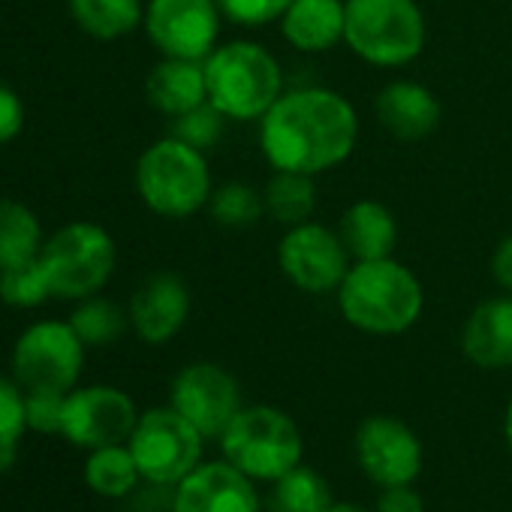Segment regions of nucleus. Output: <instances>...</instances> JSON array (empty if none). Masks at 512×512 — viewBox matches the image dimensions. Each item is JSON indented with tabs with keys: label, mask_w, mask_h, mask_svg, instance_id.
I'll return each instance as SVG.
<instances>
[{
	"label": "nucleus",
	"mask_w": 512,
	"mask_h": 512,
	"mask_svg": "<svg viewBox=\"0 0 512 512\" xmlns=\"http://www.w3.org/2000/svg\"><path fill=\"white\" fill-rule=\"evenodd\" d=\"M293 0H217L220 16L241 28H263L269 22H281Z\"/></svg>",
	"instance_id": "obj_32"
},
{
	"label": "nucleus",
	"mask_w": 512,
	"mask_h": 512,
	"mask_svg": "<svg viewBox=\"0 0 512 512\" xmlns=\"http://www.w3.org/2000/svg\"><path fill=\"white\" fill-rule=\"evenodd\" d=\"M70 326L76 329L85 347H109L127 332L130 314L109 299L91 296L76 302V311L70 314Z\"/></svg>",
	"instance_id": "obj_26"
},
{
	"label": "nucleus",
	"mask_w": 512,
	"mask_h": 512,
	"mask_svg": "<svg viewBox=\"0 0 512 512\" xmlns=\"http://www.w3.org/2000/svg\"><path fill=\"white\" fill-rule=\"evenodd\" d=\"M169 404L205 440H211V437L220 440L226 425L244 407L238 380L214 362H193V365L181 368L169 386Z\"/></svg>",
	"instance_id": "obj_12"
},
{
	"label": "nucleus",
	"mask_w": 512,
	"mask_h": 512,
	"mask_svg": "<svg viewBox=\"0 0 512 512\" xmlns=\"http://www.w3.org/2000/svg\"><path fill=\"white\" fill-rule=\"evenodd\" d=\"M202 67L208 103L229 121H260L284 94V70L278 58L253 40L217 46Z\"/></svg>",
	"instance_id": "obj_3"
},
{
	"label": "nucleus",
	"mask_w": 512,
	"mask_h": 512,
	"mask_svg": "<svg viewBox=\"0 0 512 512\" xmlns=\"http://www.w3.org/2000/svg\"><path fill=\"white\" fill-rule=\"evenodd\" d=\"M491 278L503 293L512 296V235L500 238L491 253Z\"/></svg>",
	"instance_id": "obj_36"
},
{
	"label": "nucleus",
	"mask_w": 512,
	"mask_h": 512,
	"mask_svg": "<svg viewBox=\"0 0 512 512\" xmlns=\"http://www.w3.org/2000/svg\"><path fill=\"white\" fill-rule=\"evenodd\" d=\"M139 479H142V473H139L136 458L127 443L91 449V455L85 461V482L100 497H127L136 491Z\"/></svg>",
	"instance_id": "obj_25"
},
{
	"label": "nucleus",
	"mask_w": 512,
	"mask_h": 512,
	"mask_svg": "<svg viewBox=\"0 0 512 512\" xmlns=\"http://www.w3.org/2000/svg\"><path fill=\"white\" fill-rule=\"evenodd\" d=\"M347 49L380 70H401L425 49V16L416 0H344Z\"/></svg>",
	"instance_id": "obj_5"
},
{
	"label": "nucleus",
	"mask_w": 512,
	"mask_h": 512,
	"mask_svg": "<svg viewBox=\"0 0 512 512\" xmlns=\"http://www.w3.org/2000/svg\"><path fill=\"white\" fill-rule=\"evenodd\" d=\"M25 130V103L16 88L0 82V145H10Z\"/></svg>",
	"instance_id": "obj_34"
},
{
	"label": "nucleus",
	"mask_w": 512,
	"mask_h": 512,
	"mask_svg": "<svg viewBox=\"0 0 512 512\" xmlns=\"http://www.w3.org/2000/svg\"><path fill=\"white\" fill-rule=\"evenodd\" d=\"M193 308L190 287L175 272H154L148 275L130 299V329L139 341L160 347L169 344L187 323Z\"/></svg>",
	"instance_id": "obj_15"
},
{
	"label": "nucleus",
	"mask_w": 512,
	"mask_h": 512,
	"mask_svg": "<svg viewBox=\"0 0 512 512\" xmlns=\"http://www.w3.org/2000/svg\"><path fill=\"white\" fill-rule=\"evenodd\" d=\"M217 0H148L145 34L163 58L205 61L220 43Z\"/></svg>",
	"instance_id": "obj_11"
},
{
	"label": "nucleus",
	"mask_w": 512,
	"mask_h": 512,
	"mask_svg": "<svg viewBox=\"0 0 512 512\" xmlns=\"http://www.w3.org/2000/svg\"><path fill=\"white\" fill-rule=\"evenodd\" d=\"M76 28L100 43L130 37L145 22V0H67Z\"/></svg>",
	"instance_id": "obj_22"
},
{
	"label": "nucleus",
	"mask_w": 512,
	"mask_h": 512,
	"mask_svg": "<svg viewBox=\"0 0 512 512\" xmlns=\"http://www.w3.org/2000/svg\"><path fill=\"white\" fill-rule=\"evenodd\" d=\"M377 121L401 142H419L440 124V100L431 88L413 79H395L380 88L374 103Z\"/></svg>",
	"instance_id": "obj_17"
},
{
	"label": "nucleus",
	"mask_w": 512,
	"mask_h": 512,
	"mask_svg": "<svg viewBox=\"0 0 512 512\" xmlns=\"http://www.w3.org/2000/svg\"><path fill=\"white\" fill-rule=\"evenodd\" d=\"M332 503V488L314 467H293L281 479H275L272 512H320Z\"/></svg>",
	"instance_id": "obj_27"
},
{
	"label": "nucleus",
	"mask_w": 512,
	"mask_h": 512,
	"mask_svg": "<svg viewBox=\"0 0 512 512\" xmlns=\"http://www.w3.org/2000/svg\"><path fill=\"white\" fill-rule=\"evenodd\" d=\"M320 512H368L365 506H359V503H329L326 509H320Z\"/></svg>",
	"instance_id": "obj_37"
},
{
	"label": "nucleus",
	"mask_w": 512,
	"mask_h": 512,
	"mask_svg": "<svg viewBox=\"0 0 512 512\" xmlns=\"http://www.w3.org/2000/svg\"><path fill=\"white\" fill-rule=\"evenodd\" d=\"M353 449L362 473L380 488L413 485V479L422 473V443L416 431L395 416L377 413L362 419Z\"/></svg>",
	"instance_id": "obj_13"
},
{
	"label": "nucleus",
	"mask_w": 512,
	"mask_h": 512,
	"mask_svg": "<svg viewBox=\"0 0 512 512\" xmlns=\"http://www.w3.org/2000/svg\"><path fill=\"white\" fill-rule=\"evenodd\" d=\"M145 94L148 103L166 118H181L193 112L196 106L208 103L202 61L160 58V64H154L145 79Z\"/></svg>",
	"instance_id": "obj_21"
},
{
	"label": "nucleus",
	"mask_w": 512,
	"mask_h": 512,
	"mask_svg": "<svg viewBox=\"0 0 512 512\" xmlns=\"http://www.w3.org/2000/svg\"><path fill=\"white\" fill-rule=\"evenodd\" d=\"M40 260L46 266L52 296L64 302H82L100 296V290L112 281L118 247L109 229L100 223L73 220L46 238Z\"/></svg>",
	"instance_id": "obj_7"
},
{
	"label": "nucleus",
	"mask_w": 512,
	"mask_h": 512,
	"mask_svg": "<svg viewBox=\"0 0 512 512\" xmlns=\"http://www.w3.org/2000/svg\"><path fill=\"white\" fill-rule=\"evenodd\" d=\"M133 181L139 199L169 220H184L208 208L214 190L205 151L175 139L172 133L139 154Z\"/></svg>",
	"instance_id": "obj_4"
},
{
	"label": "nucleus",
	"mask_w": 512,
	"mask_h": 512,
	"mask_svg": "<svg viewBox=\"0 0 512 512\" xmlns=\"http://www.w3.org/2000/svg\"><path fill=\"white\" fill-rule=\"evenodd\" d=\"M503 437H506V446L512 452V398L506 404V416H503Z\"/></svg>",
	"instance_id": "obj_38"
},
{
	"label": "nucleus",
	"mask_w": 512,
	"mask_h": 512,
	"mask_svg": "<svg viewBox=\"0 0 512 512\" xmlns=\"http://www.w3.org/2000/svg\"><path fill=\"white\" fill-rule=\"evenodd\" d=\"M338 235L353 256V263L359 260H383V256L395 253L398 244V220L389 211V205L377 199H356L344 208Z\"/></svg>",
	"instance_id": "obj_20"
},
{
	"label": "nucleus",
	"mask_w": 512,
	"mask_h": 512,
	"mask_svg": "<svg viewBox=\"0 0 512 512\" xmlns=\"http://www.w3.org/2000/svg\"><path fill=\"white\" fill-rule=\"evenodd\" d=\"M139 422L136 404L115 386H82L67 392L61 434L85 449L127 443Z\"/></svg>",
	"instance_id": "obj_14"
},
{
	"label": "nucleus",
	"mask_w": 512,
	"mask_h": 512,
	"mask_svg": "<svg viewBox=\"0 0 512 512\" xmlns=\"http://www.w3.org/2000/svg\"><path fill=\"white\" fill-rule=\"evenodd\" d=\"M202 440L205 437L169 404L139 413L127 446L145 482L175 488L187 473L199 467Z\"/></svg>",
	"instance_id": "obj_9"
},
{
	"label": "nucleus",
	"mask_w": 512,
	"mask_h": 512,
	"mask_svg": "<svg viewBox=\"0 0 512 512\" xmlns=\"http://www.w3.org/2000/svg\"><path fill=\"white\" fill-rule=\"evenodd\" d=\"M28 431V404L19 380L0 374V473L19 461V443Z\"/></svg>",
	"instance_id": "obj_29"
},
{
	"label": "nucleus",
	"mask_w": 512,
	"mask_h": 512,
	"mask_svg": "<svg viewBox=\"0 0 512 512\" xmlns=\"http://www.w3.org/2000/svg\"><path fill=\"white\" fill-rule=\"evenodd\" d=\"M278 266L284 278L302 293H338L347 278L353 256L347 253L338 229H329L317 220L287 226L278 244Z\"/></svg>",
	"instance_id": "obj_10"
},
{
	"label": "nucleus",
	"mask_w": 512,
	"mask_h": 512,
	"mask_svg": "<svg viewBox=\"0 0 512 512\" xmlns=\"http://www.w3.org/2000/svg\"><path fill=\"white\" fill-rule=\"evenodd\" d=\"M64 401H67V395H61V392H25V404H28V431L61 434Z\"/></svg>",
	"instance_id": "obj_33"
},
{
	"label": "nucleus",
	"mask_w": 512,
	"mask_h": 512,
	"mask_svg": "<svg viewBox=\"0 0 512 512\" xmlns=\"http://www.w3.org/2000/svg\"><path fill=\"white\" fill-rule=\"evenodd\" d=\"M377 512H425V503L413 485H392L377 497Z\"/></svg>",
	"instance_id": "obj_35"
},
{
	"label": "nucleus",
	"mask_w": 512,
	"mask_h": 512,
	"mask_svg": "<svg viewBox=\"0 0 512 512\" xmlns=\"http://www.w3.org/2000/svg\"><path fill=\"white\" fill-rule=\"evenodd\" d=\"M359 139L353 103L320 85L293 88L260 118V148L272 169L320 175L344 163Z\"/></svg>",
	"instance_id": "obj_1"
},
{
	"label": "nucleus",
	"mask_w": 512,
	"mask_h": 512,
	"mask_svg": "<svg viewBox=\"0 0 512 512\" xmlns=\"http://www.w3.org/2000/svg\"><path fill=\"white\" fill-rule=\"evenodd\" d=\"M341 317L365 335H404L425 308V293L413 269L395 256L359 260L338 287Z\"/></svg>",
	"instance_id": "obj_2"
},
{
	"label": "nucleus",
	"mask_w": 512,
	"mask_h": 512,
	"mask_svg": "<svg viewBox=\"0 0 512 512\" xmlns=\"http://www.w3.org/2000/svg\"><path fill=\"white\" fill-rule=\"evenodd\" d=\"M220 449L223 458L253 482H275L302 464L305 440L290 413L269 404H253L241 407L226 425Z\"/></svg>",
	"instance_id": "obj_6"
},
{
	"label": "nucleus",
	"mask_w": 512,
	"mask_h": 512,
	"mask_svg": "<svg viewBox=\"0 0 512 512\" xmlns=\"http://www.w3.org/2000/svg\"><path fill=\"white\" fill-rule=\"evenodd\" d=\"M317 175L275 169L269 184L263 187L266 214H272L281 226H296L314 220L317 211Z\"/></svg>",
	"instance_id": "obj_24"
},
{
	"label": "nucleus",
	"mask_w": 512,
	"mask_h": 512,
	"mask_svg": "<svg viewBox=\"0 0 512 512\" xmlns=\"http://www.w3.org/2000/svg\"><path fill=\"white\" fill-rule=\"evenodd\" d=\"M49 299L55 296H52V284H49V275L40 256L13 269H0V302L4 305L31 311V308L46 305Z\"/></svg>",
	"instance_id": "obj_30"
},
{
	"label": "nucleus",
	"mask_w": 512,
	"mask_h": 512,
	"mask_svg": "<svg viewBox=\"0 0 512 512\" xmlns=\"http://www.w3.org/2000/svg\"><path fill=\"white\" fill-rule=\"evenodd\" d=\"M464 356L482 371L512 368V296L479 302L461 329Z\"/></svg>",
	"instance_id": "obj_18"
},
{
	"label": "nucleus",
	"mask_w": 512,
	"mask_h": 512,
	"mask_svg": "<svg viewBox=\"0 0 512 512\" xmlns=\"http://www.w3.org/2000/svg\"><path fill=\"white\" fill-rule=\"evenodd\" d=\"M344 0H293L281 16L284 40L305 55H320L344 43Z\"/></svg>",
	"instance_id": "obj_19"
},
{
	"label": "nucleus",
	"mask_w": 512,
	"mask_h": 512,
	"mask_svg": "<svg viewBox=\"0 0 512 512\" xmlns=\"http://www.w3.org/2000/svg\"><path fill=\"white\" fill-rule=\"evenodd\" d=\"M46 235L40 217L16 199H0V269L31 263L43 253Z\"/></svg>",
	"instance_id": "obj_23"
},
{
	"label": "nucleus",
	"mask_w": 512,
	"mask_h": 512,
	"mask_svg": "<svg viewBox=\"0 0 512 512\" xmlns=\"http://www.w3.org/2000/svg\"><path fill=\"white\" fill-rule=\"evenodd\" d=\"M208 211L214 223L223 229H250L266 214V199H263V190H256L250 184L226 181L211 190Z\"/></svg>",
	"instance_id": "obj_28"
},
{
	"label": "nucleus",
	"mask_w": 512,
	"mask_h": 512,
	"mask_svg": "<svg viewBox=\"0 0 512 512\" xmlns=\"http://www.w3.org/2000/svg\"><path fill=\"white\" fill-rule=\"evenodd\" d=\"M253 479L223 461L199 464L175 485L172 512H260Z\"/></svg>",
	"instance_id": "obj_16"
},
{
	"label": "nucleus",
	"mask_w": 512,
	"mask_h": 512,
	"mask_svg": "<svg viewBox=\"0 0 512 512\" xmlns=\"http://www.w3.org/2000/svg\"><path fill=\"white\" fill-rule=\"evenodd\" d=\"M226 115L217 112L211 103H202L196 106L193 112L181 115V118H172V136L199 148V151H211L220 139H223V127H226Z\"/></svg>",
	"instance_id": "obj_31"
},
{
	"label": "nucleus",
	"mask_w": 512,
	"mask_h": 512,
	"mask_svg": "<svg viewBox=\"0 0 512 512\" xmlns=\"http://www.w3.org/2000/svg\"><path fill=\"white\" fill-rule=\"evenodd\" d=\"M85 344L70 320H40L13 347V377L25 392H73L85 368Z\"/></svg>",
	"instance_id": "obj_8"
}]
</instances>
